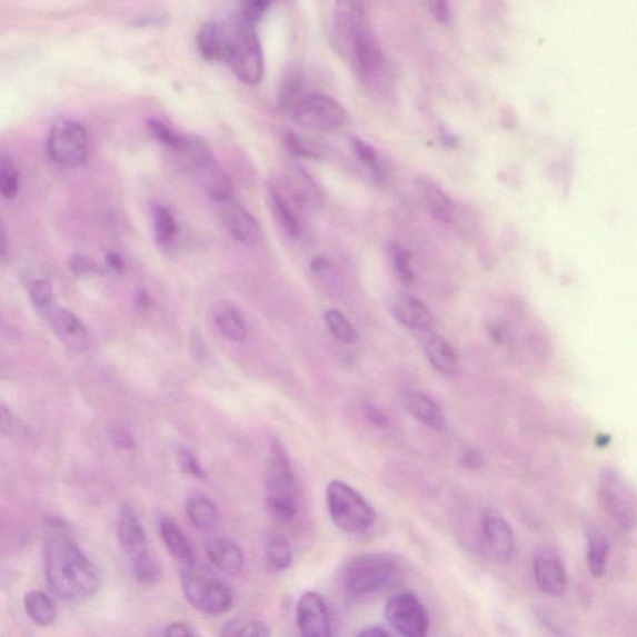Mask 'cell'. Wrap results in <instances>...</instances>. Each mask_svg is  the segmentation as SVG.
<instances>
[{
    "mask_svg": "<svg viewBox=\"0 0 637 637\" xmlns=\"http://www.w3.org/2000/svg\"><path fill=\"white\" fill-rule=\"evenodd\" d=\"M402 577L398 560L385 553H368L350 559L342 569L344 588L352 595H371L392 587Z\"/></svg>",
    "mask_w": 637,
    "mask_h": 637,
    "instance_id": "3957f363",
    "label": "cell"
},
{
    "mask_svg": "<svg viewBox=\"0 0 637 637\" xmlns=\"http://www.w3.org/2000/svg\"><path fill=\"white\" fill-rule=\"evenodd\" d=\"M179 465L185 475L192 476L197 479H205L206 472L203 471L200 462L197 461L195 455L186 447L179 450Z\"/></svg>",
    "mask_w": 637,
    "mask_h": 637,
    "instance_id": "ab89813d",
    "label": "cell"
},
{
    "mask_svg": "<svg viewBox=\"0 0 637 637\" xmlns=\"http://www.w3.org/2000/svg\"><path fill=\"white\" fill-rule=\"evenodd\" d=\"M346 51L351 57L355 70L368 86H376L384 78L385 58L368 23L355 31Z\"/></svg>",
    "mask_w": 637,
    "mask_h": 637,
    "instance_id": "8fae6325",
    "label": "cell"
},
{
    "mask_svg": "<svg viewBox=\"0 0 637 637\" xmlns=\"http://www.w3.org/2000/svg\"><path fill=\"white\" fill-rule=\"evenodd\" d=\"M150 302L149 296L145 291L139 292L138 305L142 308L148 307Z\"/></svg>",
    "mask_w": 637,
    "mask_h": 637,
    "instance_id": "9f6ffc18",
    "label": "cell"
},
{
    "mask_svg": "<svg viewBox=\"0 0 637 637\" xmlns=\"http://www.w3.org/2000/svg\"><path fill=\"white\" fill-rule=\"evenodd\" d=\"M611 442V436L609 435H601L597 437V445L601 448L609 446Z\"/></svg>",
    "mask_w": 637,
    "mask_h": 637,
    "instance_id": "11a10c76",
    "label": "cell"
},
{
    "mask_svg": "<svg viewBox=\"0 0 637 637\" xmlns=\"http://www.w3.org/2000/svg\"><path fill=\"white\" fill-rule=\"evenodd\" d=\"M265 556L271 571L287 570L292 561V549L287 537L278 531L269 533L266 539Z\"/></svg>",
    "mask_w": 637,
    "mask_h": 637,
    "instance_id": "4316f807",
    "label": "cell"
},
{
    "mask_svg": "<svg viewBox=\"0 0 637 637\" xmlns=\"http://www.w3.org/2000/svg\"><path fill=\"white\" fill-rule=\"evenodd\" d=\"M46 319L51 331L64 344V346L76 352L86 351L89 346V332L82 321L64 307L51 305L39 310Z\"/></svg>",
    "mask_w": 637,
    "mask_h": 637,
    "instance_id": "5bb4252c",
    "label": "cell"
},
{
    "mask_svg": "<svg viewBox=\"0 0 637 637\" xmlns=\"http://www.w3.org/2000/svg\"><path fill=\"white\" fill-rule=\"evenodd\" d=\"M364 415L376 427L388 428V426H389L388 416H386L379 409V407H376L372 404H365L364 405Z\"/></svg>",
    "mask_w": 637,
    "mask_h": 637,
    "instance_id": "bcb514c9",
    "label": "cell"
},
{
    "mask_svg": "<svg viewBox=\"0 0 637 637\" xmlns=\"http://www.w3.org/2000/svg\"><path fill=\"white\" fill-rule=\"evenodd\" d=\"M8 247L7 229L2 219H0V258L7 257Z\"/></svg>",
    "mask_w": 637,
    "mask_h": 637,
    "instance_id": "db71d44e",
    "label": "cell"
},
{
    "mask_svg": "<svg viewBox=\"0 0 637 637\" xmlns=\"http://www.w3.org/2000/svg\"><path fill=\"white\" fill-rule=\"evenodd\" d=\"M431 14L442 24H450L452 20V10L450 0H426Z\"/></svg>",
    "mask_w": 637,
    "mask_h": 637,
    "instance_id": "7bdbcfd3",
    "label": "cell"
},
{
    "mask_svg": "<svg viewBox=\"0 0 637 637\" xmlns=\"http://www.w3.org/2000/svg\"><path fill=\"white\" fill-rule=\"evenodd\" d=\"M425 354L432 367L444 375H456L461 368L456 350L441 337L428 338L425 342Z\"/></svg>",
    "mask_w": 637,
    "mask_h": 637,
    "instance_id": "603a6c76",
    "label": "cell"
},
{
    "mask_svg": "<svg viewBox=\"0 0 637 637\" xmlns=\"http://www.w3.org/2000/svg\"><path fill=\"white\" fill-rule=\"evenodd\" d=\"M533 571L540 591L561 597L567 590V570L559 553L550 546H540L533 557Z\"/></svg>",
    "mask_w": 637,
    "mask_h": 637,
    "instance_id": "4fadbf2b",
    "label": "cell"
},
{
    "mask_svg": "<svg viewBox=\"0 0 637 637\" xmlns=\"http://www.w3.org/2000/svg\"><path fill=\"white\" fill-rule=\"evenodd\" d=\"M352 150L361 162L367 163L372 170L378 171V152H376L370 145L360 139H352Z\"/></svg>",
    "mask_w": 637,
    "mask_h": 637,
    "instance_id": "60d3db41",
    "label": "cell"
},
{
    "mask_svg": "<svg viewBox=\"0 0 637 637\" xmlns=\"http://www.w3.org/2000/svg\"><path fill=\"white\" fill-rule=\"evenodd\" d=\"M610 540L599 528L587 531V564L594 578H601L607 570Z\"/></svg>",
    "mask_w": 637,
    "mask_h": 637,
    "instance_id": "d4e9b609",
    "label": "cell"
},
{
    "mask_svg": "<svg viewBox=\"0 0 637 637\" xmlns=\"http://www.w3.org/2000/svg\"><path fill=\"white\" fill-rule=\"evenodd\" d=\"M327 506L332 524L350 535L370 529L378 519L368 500L339 479L327 487Z\"/></svg>",
    "mask_w": 637,
    "mask_h": 637,
    "instance_id": "8992f818",
    "label": "cell"
},
{
    "mask_svg": "<svg viewBox=\"0 0 637 637\" xmlns=\"http://www.w3.org/2000/svg\"><path fill=\"white\" fill-rule=\"evenodd\" d=\"M404 405L416 420L434 428V430L442 431L446 427L441 407L430 396L420 391H407L404 396Z\"/></svg>",
    "mask_w": 637,
    "mask_h": 637,
    "instance_id": "7402d4cb",
    "label": "cell"
},
{
    "mask_svg": "<svg viewBox=\"0 0 637 637\" xmlns=\"http://www.w3.org/2000/svg\"><path fill=\"white\" fill-rule=\"evenodd\" d=\"M297 623L301 635L328 637L331 635L330 616L326 600L316 591L302 594L297 608Z\"/></svg>",
    "mask_w": 637,
    "mask_h": 637,
    "instance_id": "2e32d148",
    "label": "cell"
},
{
    "mask_svg": "<svg viewBox=\"0 0 637 637\" xmlns=\"http://www.w3.org/2000/svg\"><path fill=\"white\" fill-rule=\"evenodd\" d=\"M70 267L79 276L99 273L101 268L93 260L83 256H76L70 260Z\"/></svg>",
    "mask_w": 637,
    "mask_h": 637,
    "instance_id": "ee69618b",
    "label": "cell"
},
{
    "mask_svg": "<svg viewBox=\"0 0 637 637\" xmlns=\"http://www.w3.org/2000/svg\"><path fill=\"white\" fill-rule=\"evenodd\" d=\"M48 152L51 160L68 169L86 163L89 155L86 128L72 120L56 122L49 133Z\"/></svg>",
    "mask_w": 637,
    "mask_h": 637,
    "instance_id": "9c48e42d",
    "label": "cell"
},
{
    "mask_svg": "<svg viewBox=\"0 0 637 637\" xmlns=\"http://www.w3.org/2000/svg\"><path fill=\"white\" fill-rule=\"evenodd\" d=\"M206 553L213 566L227 576L238 577L245 569V556L235 541L216 538L207 543Z\"/></svg>",
    "mask_w": 637,
    "mask_h": 637,
    "instance_id": "44dd1931",
    "label": "cell"
},
{
    "mask_svg": "<svg viewBox=\"0 0 637 637\" xmlns=\"http://www.w3.org/2000/svg\"><path fill=\"white\" fill-rule=\"evenodd\" d=\"M364 23H367L364 0H338L334 13V28L338 43L344 50H347L355 31Z\"/></svg>",
    "mask_w": 637,
    "mask_h": 637,
    "instance_id": "ffe728a7",
    "label": "cell"
},
{
    "mask_svg": "<svg viewBox=\"0 0 637 637\" xmlns=\"http://www.w3.org/2000/svg\"><path fill=\"white\" fill-rule=\"evenodd\" d=\"M185 598L207 615H222L232 607L233 595L227 583L211 569L188 564L181 574Z\"/></svg>",
    "mask_w": 637,
    "mask_h": 637,
    "instance_id": "5b68a950",
    "label": "cell"
},
{
    "mask_svg": "<svg viewBox=\"0 0 637 637\" xmlns=\"http://www.w3.org/2000/svg\"><path fill=\"white\" fill-rule=\"evenodd\" d=\"M192 350L197 358H205L206 357V346L205 341L202 340L200 332L195 331L192 334Z\"/></svg>",
    "mask_w": 637,
    "mask_h": 637,
    "instance_id": "c3c4849f",
    "label": "cell"
},
{
    "mask_svg": "<svg viewBox=\"0 0 637 637\" xmlns=\"http://www.w3.org/2000/svg\"><path fill=\"white\" fill-rule=\"evenodd\" d=\"M271 203H273L278 219L286 232L290 237H298L300 232L298 218L276 190L271 192Z\"/></svg>",
    "mask_w": 637,
    "mask_h": 637,
    "instance_id": "74e56055",
    "label": "cell"
},
{
    "mask_svg": "<svg viewBox=\"0 0 637 637\" xmlns=\"http://www.w3.org/2000/svg\"><path fill=\"white\" fill-rule=\"evenodd\" d=\"M0 431L8 436H13L19 431L16 416L2 402H0Z\"/></svg>",
    "mask_w": 637,
    "mask_h": 637,
    "instance_id": "f6af8a7d",
    "label": "cell"
},
{
    "mask_svg": "<svg viewBox=\"0 0 637 637\" xmlns=\"http://www.w3.org/2000/svg\"><path fill=\"white\" fill-rule=\"evenodd\" d=\"M117 533L120 546L127 555L131 568L152 557L149 550L148 535H146L141 520L128 505H123L119 510Z\"/></svg>",
    "mask_w": 637,
    "mask_h": 637,
    "instance_id": "9a60e30c",
    "label": "cell"
},
{
    "mask_svg": "<svg viewBox=\"0 0 637 637\" xmlns=\"http://www.w3.org/2000/svg\"><path fill=\"white\" fill-rule=\"evenodd\" d=\"M43 558L48 585L61 600L71 603L87 600L99 590L101 583L99 568L68 536L49 537Z\"/></svg>",
    "mask_w": 637,
    "mask_h": 637,
    "instance_id": "6da1fadb",
    "label": "cell"
},
{
    "mask_svg": "<svg viewBox=\"0 0 637 637\" xmlns=\"http://www.w3.org/2000/svg\"><path fill=\"white\" fill-rule=\"evenodd\" d=\"M464 461L469 468H479L482 465V457L477 451H469L465 455Z\"/></svg>",
    "mask_w": 637,
    "mask_h": 637,
    "instance_id": "f5cc1de1",
    "label": "cell"
},
{
    "mask_svg": "<svg viewBox=\"0 0 637 637\" xmlns=\"http://www.w3.org/2000/svg\"><path fill=\"white\" fill-rule=\"evenodd\" d=\"M198 54L207 61H223V33L222 24L208 22L196 38Z\"/></svg>",
    "mask_w": 637,
    "mask_h": 637,
    "instance_id": "484cf974",
    "label": "cell"
},
{
    "mask_svg": "<svg viewBox=\"0 0 637 637\" xmlns=\"http://www.w3.org/2000/svg\"><path fill=\"white\" fill-rule=\"evenodd\" d=\"M391 628L406 637H424L428 633V615L424 604L411 591L392 595L385 608Z\"/></svg>",
    "mask_w": 637,
    "mask_h": 637,
    "instance_id": "30bf717a",
    "label": "cell"
},
{
    "mask_svg": "<svg viewBox=\"0 0 637 637\" xmlns=\"http://www.w3.org/2000/svg\"><path fill=\"white\" fill-rule=\"evenodd\" d=\"M216 321L223 336L233 342H242L247 339L248 330L242 317L232 307H223L217 311Z\"/></svg>",
    "mask_w": 637,
    "mask_h": 637,
    "instance_id": "f546056e",
    "label": "cell"
},
{
    "mask_svg": "<svg viewBox=\"0 0 637 637\" xmlns=\"http://www.w3.org/2000/svg\"><path fill=\"white\" fill-rule=\"evenodd\" d=\"M598 495L605 511L624 530L636 526V498L634 489L615 469L605 468L599 477Z\"/></svg>",
    "mask_w": 637,
    "mask_h": 637,
    "instance_id": "ba28073f",
    "label": "cell"
},
{
    "mask_svg": "<svg viewBox=\"0 0 637 637\" xmlns=\"http://www.w3.org/2000/svg\"><path fill=\"white\" fill-rule=\"evenodd\" d=\"M414 186L425 211L435 221L444 225L452 222L455 207L451 198L446 195L440 185L436 183L430 177L419 176L416 177Z\"/></svg>",
    "mask_w": 637,
    "mask_h": 637,
    "instance_id": "ac0fdd59",
    "label": "cell"
},
{
    "mask_svg": "<svg viewBox=\"0 0 637 637\" xmlns=\"http://www.w3.org/2000/svg\"><path fill=\"white\" fill-rule=\"evenodd\" d=\"M280 0H239V16L257 26Z\"/></svg>",
    "mask_w": 637,
    "mask_h": 637,
    "instance_id": "8d00e7d4",
    "label": "cell"
},
{
    "mask_svg": "<svg viewBox=\"0 0 637 637\" xmlns=\"http://www.w3.org/2000/svg\"><path fill=\"white\" fill-rule=\"evenodd\" d=\"M288 112L300 127L322 132L338 130L348 121L347 110L321 92L302 91Z\"/></svg>",
    "mask_w": 637,
    "mask_h": 637,
    "instance_id": "52a82bcc",
    "label": "cell"
},
{
    "mask_svg": "<svg viewBox=\"0 0 637 637\" xmlns=\"http://www.w3.org/2000/svg\"><path fill=\"white\" fill-rule=\"evenodd\" d=\"M268 509L280 520L291 521L298 515L299 485L283 445L273 440L266 474Z\"/></svg>",
    "mask_w": 637,
    "mask_h": 637,
    "instance_id": "277c9868",
    "label": "cell"
},
{
    "mask_svg": "<svg viewBox=\"0 0 637 637\" xmlns=\"http://www.w3.org/2000/svg\"><path fill=\"white\" fill-rule=\"evenodd\" d=\"M390 250L396 273L405 286H410L414 280L410 253L399 245H392Z\"/></svg>",
    "mask_w": 637,
    "mask_h": 637,
    "instance_id": "f35d334b",
    "label": "cell"
},
{
    "mask_svg": "<svg viewBox=\"0 0 637 637\" xmlns=\"http://www.w3.org/2000/svg\"><path fill=\"white\" fill-rule=\"evenodd\" d=\"M24 609L30 620L39 626H49L56 621V605L43 591H29L24 598Z\"/></svg>",
    "mask_w": 637,
    "mask_h": 637,
    "instance_id": "83f0119b",
    "label": "cell"
},
{
    "mask_svg": "<svg viewBox=\"0 0 637 637\" xmlns=\"http://www.w3.org/2000/svg\"><path fill=\"white\" fill-rule=\"evenodd\" d=\"M159 529L163 545L172 558L186 564V566L195 563L190 541L176 521L169 517H162L159 521Z\"/></svg>",
    "mask_w": 637,
    "mask_h": 637,
    "instance_id": "cb8c5ba5",
    "label": "cell"
},
{
    "mask_svg": "<svg viewBox=\"0 0 637 637\" xmlns=\"http://www.w3.org/2000/svg\"><path fill=\"white\" fill-rule=\"evenodd\" d=\"M30 301L38 309H44L54 302V289L50 281L44 278L31 279L28 285Z\"/></svg>",
    "mask_w": 637,
    "mask_h": 637,
    "instance_id": "836d02e7",
    "label": "cell"
},
{
    "mask_svg": "<svg viewBox=\"0 0 637 637\" xmlns=\"http://www.w3.org/2000/svg\"><path fill=\"white\" fill-rule=\"evenodd\" d=\"M221 216L229 233L232 235L239 243L247 247H255L262 238V229L252 213H249L245 207L233 203L231 198L223 202Z\"/></svg>",
    "mask_w": 637,
    "mask_h": 637,
    "instance_id": "e0dca14e",
    "label": "cell"
},
{
    "mask_svg": "<svg viewBox=\"0 0 637 637\" xmlns=\"http://www.w3.org/2000/svg\"><path fill=\"white\" fill-rule=\"evenodd\" d=\"M223 61L239 81L256 87L263 80L266 66L256 26L237 14L222 24Z\"/></svg>",
    "mask_w": 637,
    "mask_h": 637,
    "instance_id": "7a4b0ae2",
    "label": "cell"
},
{
    "mask_svg": "<svg viewBox=\"0 0 637 637\" xmlns=\"http://www.w3.org/2000/svg\"><path fill=\"white\" fill-rule=\"evenodd\" d=\"M113 440L117 441V444L121 447L125 448H133L135 447V441L132 436L127 432V431H118L117 434L113 435Z\"/></svg>",
    "mask_w": 637,
    "mask_h": 637,
    "instance_id": "816d5d0a",
    "label": "cell"
},
{
    "mask_svg": "<svg viewBox=\"0 0 637 637\" xmlns=\"http://www.w3.org/2000/svg\"><path fill=\"white\" fill-rule=\"evenodd\" d=\"M480 536L488 557L497 563H508L514 558L516 540L514 529L498 510L487 508L480 519Z\"/></svg>",
    "mask_w": 637,
    "mask_h": 637,
    "instance_id": "7c38bea8",
    "label": "cell"
},
{
    "mask_svg": "<svg viewBox=\"0 0 637 637\" xmlns=\"http://www.w3.org/2000/svg\"><path fill=\"white\" fill-rule=\"evenodd\" d=\"M392 315L406 329L417 332H431L435 328V318L425 302L411 296L396 298Z\"/></svg>",
    "mask_w": 637,
    "mask_h": 637,
    "instance_id": "d6986e66",
    "label": "cell"
},
{
    "mask_svg": "<svg viewBox=\"0 0 637 637\" xmlns=\"http://www.w3.org/2000/svg\"><path fill=\"white\" fill-rule=\"evenodd\" d=\"M106 260L109 268H111L113 271H117V273H122L125 263L118 253L109 252Z\"/></svg>",
    "mask_w": 637,
    "mask_h": 637,
    "instance_id": "f907efd6",
    "label": "cell"
},
{
    "mask_svg": "<svg viewBox=\"0 0 637 637\" xmlns=\"http://www.w3.org/2000/svg\"><path fill=\"white\" fill-rule=\"evenodd\" d=\"M166 636H193L195 631L191 628H188L187 625L182 623H173L167 626L166 630L163 631Z\"/></svg>",
    "mask_w": 637,
    "mask_h": 637,
    "instance_id": "7dc6e473",
    "label": "cell"
},
{
    "mask_svg": "<svg viewBox=\"0 0 637 637\" xmlns=\"http://www.w3.org/2000/svg\"><path fill=\"white\" fill-rule=\"evenodd\" d=\"M149 129L153 138L173 151L180 152L183 149L186 136L175 132L167 125L159 120H150Z\"/></svg>",
    "mask_w": 637,
    "mask_h": 637,
    "instance_id": "e575fe53",
    "label": "cell"
},
{
    "mask_svg": "<svg viewBox=\"0 0 637 637\" xmlns=\"http://www.w3.org/2000/svg\"><path fill=\"white\" fill-rule=\"evenodd\" d=\"M286 142L288 149L296 156H300V158L317 159L319 156L305 140L299 138L297 133H287Z\"/></svg>",
    "mask_w": 637,
    "mask_h": 637,
    "instance_id": "b9f144b4",
    "label": "cell"
},
{
    "mask_svg": "<svg viewBox=\"0 0 637 637\" xmlns=\"http://www.w3.org/2000/svg\"><path fill=\"white\" fill-rule=\"evenodd\" d=\"M358 635L365 637H385V636H390L391 633L389 630H386L384 626L375 625V626H369V628L361 630Z\"/></svg>",
    "mask_w": 637,
    "mask_h": 637,
    "instance_id": "681fc988",
    "label": "cell"
},
{
    "mask_svg": "<svg viewBox=\"0 0 637 637\" xmlns=\"http://www.w3.org/2000/svg\"><path fill=\"white\" fill-rule=\"evenodd\" d=\"M222 635L265 637L270 635V630L262 621L231 620L223 625Z\"/></svg>",
    "mask_w": 637,
    "mask_h": 637,
    "instance_id": "d590c367",
    "label": "cell"
},
{
    "mask_svg": "<svg viewBox=\"0 0 637 637\" xmlns=\"http://www.w3.org/2000/svg\"><path fill=\"white\" fill-rule=\"evenodd\" d=\"M20 186V173L16 163L8 156L0 158V196L12 200L18 192Z\"/></svg>",
    "mask_w": 637,
    "mask_h": 637,
    "instance_id": "1f68e13d",
    "label": "cell"
},
{
    "mask_svg": "<svg viewBox=\"0 0 637 637\" xmlns=\"http://www.w3.org/2000/svg\"><path fill=\"white\" fill-rule=\"evenodd\" d=\"M186 514L191 524L202 530L213 528L219 518L216 505L205 496H195L188 499Z\"/></svg>",
    "mask_w": 637,
    "mask_h": 637,
    "instance_id": "f1b7e54d",
    "label": "cell"
},
{
    "mask_svg": "<svg viewBox=\"0 0 637 637\" xmlns=\"http://www.w3.org/2000/svg\"><path fill=\"white\" fill-rule=\"evenodd\" d=\"M326 320L332 336L342 344H352L358 338L357 330L341 311L331 309L326 312Z\"/></svg>",
    "mask_w": 637,
    "mask_h": 637,
    "instance_id": "d6a6232c",
    "label": "cell"
},
{
    "mask_svg": "<svg viewBox=\"0 0 637 637\" xmlns=\"http://www.w3.org/2000/svg\"><path fill=\"white\" fill-rule=\"evenodd\" d=\"M156 240L160 245H169L177 233V225L169 208L152 205L151 208Z\"/></svg>",
    "mask_w": 637,
    "mask_h": 637,
    "instance_id": "4dcf8cb0",
    "label": "cell"
}]
</instances>
